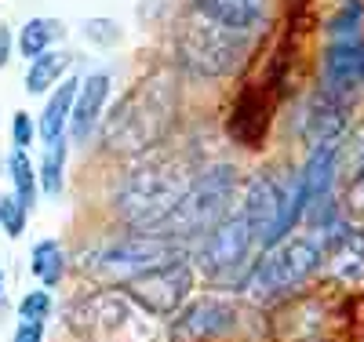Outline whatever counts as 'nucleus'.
<instances>
[{"label":"nucleus","mask_w":364,"mask_h":342,"mask_svg":"<svg viewBox=\"0 0 364 342\" xmlns=\"http://www.w3.org/2000/svg\"><path fill=\"white\" fill-rule=\"evenodd\" d=\"M175 106H178L175 84L164 73L139 80L109 109L102 124V146L113 153H142L149 146H157L175 120Z\"/></svg>","instance_id":"f257e3e1"},{"label":"nucleus","mask_w":364,"mask_h":342,"mask_svg":"<svg viewBox=\"0 0 364 342\" xmlns=\"http://www.w3.org/2000/svg\"><path fill=\"white\" fill-rule=\"evenodd\" d=\"M190 175L182 164L171 161H154L146 168H135L117 190V211L124 223L135 226L139 233H161L171 211L178 208L182 193L190 190Z\"/></svg>","instance_id":"f03ea898"},{"label":"nucleus","mask_w":364,"mask_h":342,"mask_svg":"<svg viewBox=\"0 0 364 342\" xmlns=\"http://www.w3.org/2000/svg\"><path fill=\"white\" fill-rule=\"evenodd\" d=\"M245 51H248V33L226 29L200 11L186 15L175 29V58H178V66L197 80L230 77L240 66Z\"/></svg>","instance_id":"7ed1b4c3"},{"label":"nucleus","mask_w":364,"mask_h":342,"mask_svg":"<svg viewBox=\"0 0 364 342\" xmlns=\"http://www.w3.org/2000/svg\"><path fill=\"white\" fill-rule=\"evenodd\" d=\"M324 259V237H281L269 244L266 252L255 259V266L245 273V288L252 299H273L281 292H291L321 266Z\"/></svg>","instance_id":"20e7f679"},{"label":"nucleus","mask_w":364,"mask_h":342,"mask_svg":"<svg viewBox=\"0 0 364 342\" xmlns=\"http://www.w3.org/2000/svg\"><path fill=\"white\" fill-rule=\"evenodd\" d=\"M237 193V171L230 164H219L204 171L200 178L190 182V190L182 193L178 208L171 211V219L164 223V237H190V233H208L215 223H223L230 215V201Z\"/></svg>","instance_id":"39448f33"},{"label":"nucleus","mask_w":364,"mask_h":342,"mask_svg":"<svg viewBox=\"0 0 364 342\" xmlns=\"http://www.w3.org/2000/svg\"><path fill=\"white\" fill-rule=\"evenodd\" d=\"M70 328L91 342H142L146 314L124 292H91L73 302Z\"/></svg>","instance_id":"423d86ee"},{"label":"nucleus","mask_w":364,"mask_h":342,"mask_svg":"<svg viewBox=\"0 0 364 342\" xmlns=\"http://www.w3.org/2000/svg\"><path fill=\"white\" fill-rule=\"evenodd\" d=\"M182 255V244L175 237H164V233H139V237H128L106 252H95V255H84L80 266L99 277V281H117L124 284L132 277L146 273V269H157V266H168V262H178Z\"/></svg>","instance_id":"0eeeda50"},{"label":"nucleus","mask_w":364,"mask_h":342,"mask_svg":"<svg viewBox=\"0 0 364 342\" xmlns=\"http://www.w3.org/2000/svg\"><path fill=\"white\" fill-rule=\"evenodd\" d=\"M124 292L146 317L154 321H164V317H175L182 302L190 299L193 292V269L186 266V259L178 262H168V266H157V269H146L132 281H124Z\"/></svg>","instance_id":"6e6552de"},{"label":"nucleus","mask_w":364,"mask_h":342,"mask_svg":"<svg viewBox=\"0 0 364 342\" xmlns=\"http://www.w3.org/2000/svg\"><path fill=\"white\" fill-rule=\"evenodd\" d=\"M255 247V237L245 223V215H226L223 223H215L208 233H200V247H197V266L208 277H230L248 262Z\"/></svg>","instance_id":"1a4fd4ad"},{"label":"nucleus","mask_w":364,"mask_h":342,"mask_svg":"<svg viewBox=\"0 0 364 342\" xmlns=\"http://www.w3.org/2000/svg\"><path fill=\"white\" fill-rule=\"evenodd\" d=\"M284 208H288V186L277 175H255L245 190V223L255 237V247H269L281 240L284 226Z\"/></svg>","instance_id":"9d476101"},{"label":"nucleus","mask_w":364,"mask_h":342,"mask_svg":"<svg viewBox=\"0 0 364 342\" xmlns=\"http://www.w3.org/2000/svg\"><path fill=\"white\" fill-rule=\"evenodd\" d=\"M324 91L336 99H346V95H357L364 87V44L353 37V41H339L324 51Z\"/></svg>","instance_id":"9b49d317"},{"label":"nucleus","mask_w":364,"mask_h":342,"mask_svg":"<svg viewBox=\"0 0 364 342\" xmlns=\"http://www.w3.org/2000/svg\"><path fill=\"white\" fill-rule=\"evenodd\" d=\"M233 324H237L233 306H226L223 299H200V302H193L190 309H178L175 331L186 335V338H197V342H208V338L226 335Z\"/></svg>","instance_id":"f8f14e48"},{"label":"nucleus","mask_w":364,"mask_h":342,"mask_svg":"<svg viewBox=\"0 0 364 342\" xmlns=\"http://www.w3.org/2000/svg\"><path fill=\"white\" fill-rule=\"evenodd\" d=\"M106 99H109V73H91L80 80L77 87V99H73V113H70V135L77 142H87L91 132H95V124L106 109Z\"/></svg>","instance_id":"ddd939ff"},{"label":"nucleus","mask_w":364,"mask_h":342,"mask_svg":"<svg viewBox=\"0 0 364 342\" xmlns=\"http://www.w3.org/2000/svg\"><path fill=\"white\" fill-rule=\"evenodd\" d=\"M346 132V113H343V99L328 95V91H317V95L306 102V113H302V135H306L310 146L321 142H336Z\"/></svg>","instance_id":"4468645a"},{"label":"nucleus","mask_w":364,"mask_h":342,"mask_svg":"<svg viewBox=\"0 0 364 342\" xmlns=\"http://www.w3.org/2000/svg\"><path fill=\"white\" fill-rule=\"evenodd\" d=\"M197 11L215 18L226 29H237V33H252V29L262 22L266 0H197Z\"/></svg>","instance_id":"2eb2a0df"},{"label":"nucleus","mask_w":364,"mask_h":342,"mask_svg":"<svg viewBox=\"0 0 364 342\" xmlns=\"http://www.w3.org/2000/svg\"><path fill=\"white\" fill-rule=\"evenodd\" d=\"M328 269L336 281L350 284V288H360L364 284V233H346L331 244L328 252Z\"/></svg>","instance_id":"dca6fc26"},{"label":"nucleus","mask_w":364,"mask_h":342,"mask_svg":"<svg viewBox=\"0 0 364 342\" xmlns=\"http://www.w3.org/2000/svg\"><path fill=\"white\" fill-rule=\"evenodd\" d=\"M77 87H80V77H63V80H58L55 95L48 99V106H44V113H41V135H44V142L66 135V124H70V113H73Z\"/></svg>","instance_id":"f3484780"},{"label":"nucleus","mask_w":364,"mask_h":342,"mask_svg":"<svg viewBox=\"0 0 364 342\" xmlns=\"http://www.w3.org/2000/svg\"><path fill=\"white\" fill-rule=\"evenodd\" d=\"M66 33V26L58 22V18H29L22 29H18V51L33 62V58H41V55H48L51 51V44Z\"/></svg>","instance_id":"a211bd4d"},{"label":"nucleus","mask_w":364,"mask_h":342,"mask_svg":"<svg viewBox=\"0 0 364 342\" xmlns=\"http://www.w3.org/2000/svg\"><path fill=\"white\" fill-rule=\"evenodd\" d=\"M66 66H70V55H63V51H58V55L48 51V55L33 58V62H29V73H26V91H29V95H41V91H48L51 84L63 80Z\"/></svg>","instance_id":"6ab92c4d"},{"label":"nucleus","mask_w":364,"mask_h":342,"mask_svg":"<svg viewBox=\"0 0 364 342\" xmlns=\"http://www.w3.org/2000/svg\"><path fill=\"white\" fill-rule=\"evenodd\" d=\"M29 269H33V277L48 288H55L58 281H63V269H66V259H63V247H58V240H41L33 247V259H29Z\"/></svg>","instance_id":"aec40b11"},{"label":"nucleus","mask_w":364,"mask_h":342,"mask_svg":"<svg viewBox=\"0 0 364 342\" xmlns=\"http://www.w3.org/2000/svg\"><path fill=\"white\" fill-rule=\"evenodd\" d=\"M63 178H66V135L44 142V161H41V190L48 197L63 193Z\"/></svg>","instance_id":"412c9836"},{"label":"nucleus","mask_w":364,"mask_h":342,"mask_svg":"<svg viewBox=\"0 0 364 342\" xmlns=\"http://www.w3.org/2000/svg\"><path fill=\"white\" fill-rule=\"evenodd\" d=\"M11 182H15V197L29 211V208H33V201H37V171H33V164H29L26 149H15L11 153Z\"/></svg>","instance_id":"4be33fe9"},{"label":"nucleus","mask_w":364,"mask_h":342,"mask_svg":"<svg viewBox=\"0 0 364 342\" xmlns=\"http://www.w3.org/2000/svg\"><path fill=\"white\" fill-rule=\"evenodd\" d=\"M343 211L350 215V219L364 223V153L357 157V164H353V175H350L346 190H343Z\"/></svg>","instance_id":"5701e85b"},{"label":"nucleus","mask_w":364,"mask_h":342,"mask_svg":"<svg viewBox=\"0 0 364 342\" xmlns=\"http://www.w3.org/2000/svg\"><path fill=\"white\" fill-rule=\"evenodd\" d=\"M26 204L11 193V197H0V226H4V233L8 237H22V230H26Z\"/></svg>","instance_id":"b1692460"},{"label":"nucleus","mask_w":364,"mask_h":342,"mask_svg":"<svg viewBox=\"0 0 364 342\" xmlns=\"http://www.w3.org/2000/svg\"><path fill=\"white\" fill-rule=\"evenodd\" d=\"M18 314H22V321H33V324H44V317L51 314V295L41 288V292H29L26 299H22V306H18Z\"/></svg>","instance_id":"393cba45"},{"label":"nucleus","mask_w":364,"mask_h":342,"mask_svg":"<svg viewBox=\"0 0 364 342\" xmlns=\"http://www.w3.org/2000/svg\"><path fill=\"white\" fill-rule=\"evenodd\" d=\"M84 37L99 41V44H113V41L120 37V29H117V22H109V18H91V22H84Z\"/></svg>","instance_id":"a878e982"},{"label":"nucleus","mask_w":364,"mask_h":342,"mask_svg":"<svg viewBox=\"0 0 364 342\" xmlns=\"http://www.w3.org/2000/svg\"><path fill=\"white\" fill-rule=\"evenodd\" d=\"M33 135H37V124L29 120V113H15V120H11V139H15V149H26L29 142H33Z\"/></svg>","instance_id":"bb28decb"},{"label":"nucleus","mask_w":364,"mask_h":342,"mask_svg":"<svg viewBox=\"0 0 364 342\" xmlns=\"http://www.w3.org/2000/svg\"><path fill=\"white\" fill-rule=\"evenodd\" d=\"M15 342H44V324L22 321V324H18V331H15Z\"/></svg>","instance_id":"cd10ccee"},{"label":"nucleus","mask_w":364,"mask_h":342,"mask_svg":"<svg viewBox=\"0 0 364 342\" xmlns=\"http://www.w3.org/2000/svg\"><path fill=\"white\" fill-rule=\"evenodd\" d=\"M8 58H11V29L0 26V66H8Z\"/></svg>","instance_id":"c85d7f7f"},{"label":"nucleus","mask_w":364,"mask_h":342,"mask_svg":"<svg viewBox=\"0 0 364 342\" xmlns=\"http://www.w3.org/2000/svg\"><path fill=\"white\" fill-rule=\"evenodd\" d=\"M0 292H4V266H0Z\"/></svg>","instance_id":"c756f323"}]
</instances>
